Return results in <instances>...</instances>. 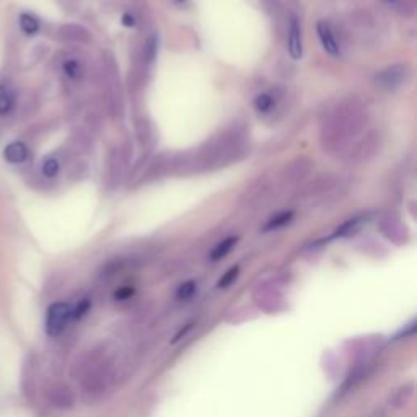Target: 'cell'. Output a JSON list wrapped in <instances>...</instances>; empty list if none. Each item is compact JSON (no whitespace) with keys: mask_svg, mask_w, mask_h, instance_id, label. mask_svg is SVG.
<instances>
[{"mask_svg":"<svg viewBox=\"0 0 417 417\" xmlns=\"http://www.w3.org/2000/svg\"><path fill=\"white\" fill-rule=\"evenodd\" d=\"M20 28H22V31L24 34H36L39 31V22L36 17H33V15L29 13H22L20 15Z\"/></svg>","mask_w":417,"mask_h":417,"instance_id":"cell-15","label":"cell"},{"mask_svg":"<svg viewBox=\"0 0 417 417\" xmlns=\"http://www.w3.org/2000/svg\"><path fill=\"white\" fill-rule=\"evenodd\" d=\"M57 2L62 5L64 10H68V12H72L77 7V0H57Z\"/></svg>","mask_w":417,"mask_h":417,"instance_id":"cell-22","label":"cell"},{"mask_svg":"<svg viewBox=\"0 0 417 417\" xmlns=\"http://www.w3.org/2000/svg\"><path fill=\"white\" fill-rule=\"evenodd\" d=\"M367 110L360 101H342L336 110L330 112L321 127V145L325 152L339 154L349 149L357 136L365 129Z\"/></svg>","mask_w":417,"mask_h":417,"instance_id":"cell-1","label":"cell"},{"mask_svg":"<svg viewBox=\"0 0 417 417\" xmlns=\"http://www.w3.org/2000/svg\"><path fill=\"white\" fill-rule=\"evenodd\" d=\"M59 36L66 39V41L78 43V44H87L92 41V36L90 33H88V29L75 23L62 24V27L59 28Z\"/></svg>","mask_w":417,"mask_h":417,"instance_id":"cell-7","label":"cell"},{"mask_svg":"<svg viewBox=\"0 0 417 417\" xmlns=\"http://www.w3.org/2000/svg\"><path fill=\"white\" fill-rule=\"evenodd\" d=\"M73 320L72 307L68 303L57 302L47 308L46 313V331L49 336L56 337L66 330L68 321Z\"/></svg>","mask_w":417,"mask_h":417,"instance_id":"cell-3","label":"cell"},{"mask_svg":"<svg viewBox=\"0 0 417 417\" xmlns=\"http://www.w3.org/2000/svg\"><path fill=\"white\" fill-rule=\"evenodd\" d=\"M316 33H318V38H320V41H321L323 49H325L328 54H331V56H339L341 47L335 36V31H332L331 24L328 22H318Z\"/></svg>","mask_w":417,"mask_h":417,"instance_id":"cell-6","label":"cell"},{"mask_svg":"<svg viewBox=\"0 0 417 417\" xmlns=\"http://www.w3.org/2000/svg\"><path fill=\"white\" fill-rule=\"evenodd\" d=\"M196 293V284L193 281L189 282H184L181 284L178 287V292H176V297H178V300H188Z\"/></svg>","mask_w":417,"mask_h":417,"instance_id":"cell-18","label":"cell"},{"mask_svg":"<svg viewBox=\"0 0 417 417\" xmlns=\"http://www.w3.org/2000/svg\"><path fill=\"white\" fill-rule=\"evenodd\" d=\"M238 272H240V268H238V266L230 268L228 271L224 274L222 279H220V281H219V287H220V288H227L228 286H232V284H233L235 281H237Z\"/></svg>","mask_w":417,"mask_h":417,"instance_id":"cell-19","label":"cell"},{"mask_svg":"<svg viewBox=\"0 0 417 417\" xmlns=\"http://www.w3.org/2000/svg\"><path fill=\"white\" fill-rule=\"evenodd\" d=\"M312 170V161L308 159H300L297 160L295 163H292L291 166L287 168V173H286V178L288 181H297L303 178V176L310 173Z\"/></svg>","mask_w":417,"mask_h":417,"instance_id":"cell-10","label":"cell"},{"mask_svg":"<svg viewBox=\"0 0 417 417\" xmlns=\"http://www.w3.org/2000/svg\"><path fill=\"white\" fill-rule=\"evenodd\" d=\"M131 295H132L131 288H122V291H119V292L116 293L117 298H127V297H131Z\"/></svg>","mask_w":417,"mask_h":417,"instance_id":"cell-24","label":"cell"},{"mask_svg":"<svg viewBox=\"0 0 417 417\" xmlns=\"http://www.w3.org/2000/svg\"><path fill=\"white\" fill-rule=\"evenodd\" d=\"M364 220H365L364 217H356V219L347 220L346 224H342L341 227H337L335 237H339V238L352 237V235H356L362 228V225H364Z\"/></svg>","mask_w":417,"mask_h":417,"instance_id":"cell-11","label":"cell"},{"mask_svg":"<svg viewBox=\"0 0 417 417\" xmlns=\"http://www.w3.org/2000/svg\"><path fill=\"white\" fill-rule=\"evenodd\" d=\"M292 219H293V212H291V210H288V212H281L274 215V217L266 224V227H264V232H271V230L286 227V225L292 222Z\"/></svg>","mask_w":417,"mask_h":417,"instance_id":"cell-14","label":"cell"},{"mask_svg":"<svg viewBox=\"0 0 417 417\" xmlns=\"http://www.w3.org/2000/svg\"><path fill=\"white\" fill-rule=\"evenodd\" d=\"M279 101V95L274 90L259 93V95L254 98V108H256L258 112H269L272 111V108L276 106Z\"/></svg>","mask_w":417,"mask_h":417,"instance_id":"cell-9","label":"cell"},{"mask_svg":"<svg viewBox=\"0 0 417 417\" xmlns=\"http://www.w3.org/2000/svg\"><path fill=\"white\" fill-rule=\"evenodd\" d=\"M62 71L68 78H72V80H77V78L83 75V66L77 59H67V61L62 64Z\"/></svg>","mask_w":417,"mask_h":417,"instance_id":"cell-16","label":"cell"},{"mask_svg":"<svg viewBox=\"0 0 417 417\" xmlns=\"http://www.w3.org/2000/svg\"><path fill=\"white\" fill-rule=\"evenodd\" d=\"M409 75V68L404 64H395V66H390L383 68L376 73L375 82L380 88H385V90H395L403 85L406 78Z\"/></svg>","mask_w":417,"mask_h":417,"instance_id":"cell-4","label":"cell"},{"mask_svg":"<svg viewBox=\"0 0 417 417\" xmlns=\"http://www.w3.org/2000/svg\"><path fill=\"white\" fill-rule=\"evenodd\" d=\"M237 244V238L235 237H230V238H225L224 242H220L217 247L212 249V253H210V259L212 261H219V259H222L227 256V254L232 251V248Z\"/></svg>","mask_w":417,"mask_h":417,"instance_id":"cell-13","label":"cell"},{"mask_svg":"<svg viewBox=\"0 0 417 417\" xmlns=\"http://www.w3.org/2000/svg\"><path fill=\"white\" fill-rule=\"evenodd\" d=\"M145 59H147V62H152L154 61V57H155V54H156V38H149V41L145 43Z\"/></svg>","mask_w":417,"mask_h":417,"instance_id":"cell-20","label":"cell"},{"mask_svg":"<svg viewBox=\"0 0 417 417\" xmlns=\"http://www.w3.org/2000/svg\"><path fill=\"white\" fill-rule=\"evenodd\" d=\"M59 168H61V163H59L57 159H54V156H49V159L44 160L43 163V175L46 176V178H54L59 173Z\"/></svg>","mask_w":417,"mask_h":417,"instance_id":"cell-17","label":"cell"},{"mask_svg":"<svg viewBox=\"0 0 417 417\" xmlns=\"http://www.w3.org/2000/svg\"><path fill=\"white\" fill-rule=\"evenodd\" d=\"M381 149V136L380 132L372 131L367 134L364 139L359 140L356 147H352L347 155V161H354V163H364L379 154Z\"/></svg>","mask_w":417,"mask_h":417,"instance_id":"cell-2","label":"cell"},{"mask_svg":"<svg viewBox=\"0 0 417 417\" xmlns=\"http://www.w3.org/2000/svg\"><path fill=\"white\" fill-rule=\"evenodd\" d=\"M15 106V93L7 85H0V115H8Z\"/></svg>","mask_w":417,"mask_h":417,"instance_id":"cell-12","label":"cell"},{"mask_svg":"<svg viewBox=\"0 0 417 417\" xmlns=\"http://www.w3.org/2000/svg\"><path fill=\"white\" fill-rule=\"evenodd\" d=\"M88 308H90V302H88L87 298H83V300L77 305V308H72L73 320H77V318H82L83 315H85V313L88 312Z\"/></svg>","mask_w":417,"mask_h":417,"instance_id":"cell-21","label":"cell"},{"mask_svg":"<svg viewBox=\"0 0 417 417\" xmlns=\"http://www.w3.org/2000/svg\"><path fill=\"white\" fill-rule=\"evenodd\" d=\"M287 51L288 56H291L293 61H298L303 54V46H302V31H300V23H298L297 17H291V22H288V39H287Z\"/></svg>","mask_w":417,"mask_h":417,"instance_id":"cell-5","label":"cell"},{"mask_svg":"<svg viewBox=\"0 0 417 417\" xmlns=\"http://www.w3.org/2000/svg\"><path fill=\"white\" fill-rule=\"evenodd\" d=\"M3 156L10 163H22L28 156V147L23 142H12L5 147Z\"/></svg>","mask_w":417,"mask_h":417,"instance_id":"cell-8","label":"cell"},{"mask_svg":"<svg viewBox=\"0 0 417 417\" xmlns=\"http://www.w3.org/2000/svg\"><path fill=\"white\" fill-rule=\"evenodd\" d=\"M122 24H126V27H134V24H136V18H134V15L126 13L124 17H122Z\"/></svg>","mask_w":417,"mask_h":417,"instance_id":"cell-23","label":"cell"}]
</instances>
